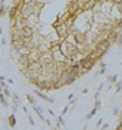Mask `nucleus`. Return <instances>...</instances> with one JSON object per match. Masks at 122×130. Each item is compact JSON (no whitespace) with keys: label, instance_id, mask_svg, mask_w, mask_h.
Returning a JSON list of instances; mask_svg holds the SVG:
<instances>
[{"label":"nucleus","instance_id":"obj_1","mask_svg":"<svg viewBox=\"0 0 122 130\" xmlns=\"http://www.w3.org/2000/svg\"><path fill=\"white\" fill-rule=\"evenodd\" d=\"M55 33L58 35V38H61V40H64L70 34V29L67 28L65 23H60L58 27H55Z\"/></svg>","mask_w":122,"mask_h":130},{"label":"nucleus","instance_id":"obj_2","mask_svg":"<svg viewBox=\"0 0 122 130\" xmlns=\"http://www.w3.org/2000/svg\"><path fill=\"white\" fill-rule=\"evenodd\" d=\"M34 34H35V28H32V27H24V28L20 30V35H21L22 39H29Z\"/></svg>","mask_w":122,"mask_h":130},{"label":"nucleus","instance_id":"obj_3","mask_svg":"<svg viewBox=\"0 0 122 130\" xmlns=\"http://www.w3.org/2000/svg\"><path fill=\"white\" fill-rule=\"evenodd\" d=\"M39 63L42 66H47V64H50L52 63V56H51V52L48 51L45 54H42L40 57H39Z\"/></svg>","mask_w":122,"mask_h":130},{"label":"nucleus","instance_id":"obj_4","mask_svg":"<svg viewBox=\"0 0 122 130\" xmlns=\"http://www.w3.org/2000/svg\"><path fill=\"white\" fill-rule=\"evenodd\" d=\"M34 94L37 95V96H39V99H42V100H44V101L49 102V103H55V99H52V97L45 95L43 91H39V90H37V89H35V90H34Z\"/></svg>","mask_w":122,"mask_h":130},{"label":"nucleus","instance_id":"obj_5","mask_svg":"<svg viewBox=\"0 0 122 130\" xmlns=\"http://www.w3.org/2000/svg\"><path fill=\"white\" fill-rule=\"evenodd\" d=\"M11 46L13 47V50L18 52L21 49H23V40L17 39V40H11Z\"/></svg>","mask_w":122,"mask_h":130},{"label":"nucleus","instance_id":"obj_6","mask_svg":"<svg viewBox=\"0 0 122 130\" xmlns=\"http://www.w3.org/2000/svg\"><path fill=\"white\" fill-rule=\"evenodd\" d=\"M11 99H12V101H13V105H15V106L18 107V106L21 105V99L17 96V94H15V92L11 94Z\"/></svg>","mask_w":122,"mask_h":130},{"label":"nucleus","instance_id":"obj_7","mask_svg":"<svg viewBox=\"0 0 122 130\" xmlns=\"http://www.w3.org/2000/svg\"><path fill=\"white\" fill-rule=\"evenodd\" d=\"M26 100H27L32 106H35V105H37V100H35V97L32 96L31 94H26Z\"/></svg>","mask_w":122,"mask_h":130},{"label":"nucleus","instance_id":"obj_8","mask_svg":"<svg viewBox=\"0 0 122 130\" xmlns=\"http://www.w3.org/2000/svg\"><path fill=\"white\" fill-rule=\"evenodd\" d=\"M0 103H1L4 107H9V102L6 100V97L3 95V92H0Z\"/></svg>","mask_w":122,"mask_h":130},{"label":"nucleus","instance_id":"obj_9","mask_svg":"<svg viewBox=\"0 0 122 130\" xmlns=\"http://www.w3.org/2000/svg\"><path fill=\"white\" fill-rule=\"evenodd\" d=\"M9 125L11 126V128H13L15 125H16V118H15V114H11L10 117H9Z\"/></svg>","mask_w":122,"mask_h":130},{"label":"nucleus","instance_id":"obj_10","mask_svg":"<svg viewBox=\"0 0 122 130\" xmlns=\"http://www.w3.org/2000/svg\"><path fill=\"white\" fill-rule=\"evenodd\" d=\"M6 13H7V10H6L5 5L3 4V1H0V17L5 16Z\"/></svg>","mask_w":122,"mask_h":130},{"label":"nucleus","instance_id":"obj_11","mask_svg":"<svg viewBox=\"0 0 122 130\" xmlns=\"http://www.w3.org/2000/svg\"><path fill=\"white\" fill-rule=\"evenodd\" d=\"M3 95L5 97H11V91H10V89H9V88H4V89H3Z\"/></svg>","mask_w":122,"mask_h":130},{"label":"nucleus","instance_id":"obj_12","mask_svg":"<svg viewBox=\"0 0 122 130\" xmlns=\"http://www.w3.org/2000/svg\"><path fill=\"white\" fill-rule=\"evenodd\" d=\"M121 89H122V82L118 80V82H116V94H120Z\"/></svg>","mask_w":122,"mask_h":130},{"label":"nucleus","instance_id":"obj_13","mask_svg":"<svg viewBox=\"0 0 122 130\" xmlns=\"http://www.w3.org/2000/svg\"><path fill=\"white\" fill-rule=\"evenodd\" d=\"M33 109H34L38 114H43V111H44V109H43V107H40V106H37V105H35V106H33Z\"/></svg>","mask_w":122,"mask_h":130},{"label":"nucleus","instance_id":"obj_14","mask_svg":"<svg viewBox=\"0 0 122 130\" xmlns=\"http://www.w3.org/2000/svg\"><path fill=\"white\" fill-rule=\"evenodd\" d=\"M117 74H114V75H111V77H107V79H109V82L110 83H116L117 82Z\"/></svg>","mask_w":122,"mask_h":130},{"label":"nucleus","instance_id":"obj_15","mask_svg":"<svg viewBox=\"0 0 122 130\" xmlns=\"http://www.w3.org/2000/svg\"><path fill=\"white\" fill-rule=\"evenodd\" d=\"M100 107H101V101H100V100H95V103H94V108H97V109H100Z\"/></svg>","mask_w":122,"mask_h":130},{"label":"nucleus","instance_id":"obj_16","mask_svg":"<svg viewBox=\"0 0 122 130\" xmlns=\"http://www.w3.org/2000/svg\"><path fill=\"white\" fill-rule=\"evenodd\" d=\"M58 123H59V124H61V125H65V124H66V123H65V120H64V119H62V117H61V116L59 117Z\"/></svg>","mask_w":122,"mask_h":130},{"label":"nucleus","instance_id":"obj_17","mask_svg":"<svg viewBox=\"0 0 122 130\" xmlns=\"http://www.w3.org/2000/svg\"><path fill=\"white\" fill-rule=\"evenodd\" d=\"M103 120H104V119H103V118H100V119H99V120H98V123H97V126H95L97 129H98V128H100V125L103 124Z\"/></svg>","mask_w":122,"mask_h":130},{"label":"nucleus","instance_id":"obj_18","mask_svg":"<svg viewBox=\"0 0 122 130\" xmlns=\"http://www.w3.org/2000/svg\"><path fill=\"white\" fill-rule=\"evenodd\" d=\"M99 67L101 68V69H105V68H106V63H105V62H103V61H101V62L99 63Z\"/></svg>","mask_w":122,"mask_h":130},{"label":"nucleus","instance_id":"obj_19","mask_svg":"<svg viewBox=\"0 0 122 130\" xmlns=\"http://www.w3.org/2000/svg\"><path fill=\"white\" fill-rule=\"evenodd\" d=\"M28 120L31 123V125H34V119L32 118V116H29V114H28Z\"/></svg>","mask_w":122,"mask_h":130},{"label":"nucleus","instance_id":"obj_20","mask_svg":"<svg viewBox=\"0 0 122 130\" xmlns=\"http://www.w3.org/2000/svg\"><path fill=\"white\" fill-rule=\"evenodd\" d=\"M97 112H98V109H97V108H93V109H92V112L89 113V116H90V117H93V116L97 113Z\"/></svg>","mask_w":122,"mask_h":130},{"label":"nucleus","instance_id":"obj_21","mask_svg":"<svg viewBox=\"0 0 122 130\" xmlns=\"http://www.w3.org/2000/svg\"><path fill=\"white\" fill-rule=\"evenodd\" d=\"M67 111H69V106H65V108L62 109V116L67 113Z\"/></svg>","mask_w":122,"mask_h":130},{"label":"nucleus","instance_id":"obj_22","mask_svg":"<svg viewBox=\"0 0 122 130\" xmlns=\"http://www.w3.org/2000/svg\"><path fill=\"white\" fill-rule=\"evenodd\" d=\"M67 99H69V101H71V100H73V99H75V94H70V95L67 96Z\"/></svg>","mask_w":122,"mask_h":130},{"label":"nucleus","instance_id":"obj_23","mask_svg":"<svg viewBox=\"0 0 122 130\" xmlns=\"http://www.w3.org/2000/svg\"><path fill=\"white\" fill-rule=\"evenodd\" d=\"M76 101H77V99H73V100H71V101H69V105H67V106H71V105H73V103H76Z\"/></svg>","mask_w":122,"mask_h":130},{"label":"nucleus","instance_id":"obj_24","mask_svg":"<svg viewBox=\"0 0 122 130\" xmlns=\"http://www.w3.org/2000/svg\"><path fill=\"white\" fill-rule=\"evenodd\" d=\"M17 106H15V105H12L11 106V109H12V112H13V113H15V112H16V111H17Z\"/></svg>","mask_w":122,"mask_h":130},{"label":"nucleus","instance_id":"obj_25","mask_svg":"<svg viewBox=\"0 0 122 130\" xmlns=\"http://www.w3.org/2000/svg\"><path fill=\"white\" fill-rule=\"evenodd\" d=\"M48 112H49L50 116H54V117H55V113H54V111H52V109H49V108H48Z\"/></svg>","mask_w":122,"mask_h":130},{"label":"nucleus","instance_id":"obj_26","mask_svg":"<svg viewBox=\"0 0 122 130\" xmlns=\"http://www.w3.org/2000/svg\"><path fill=\"white\" fill-rule=\"evenodd\" d=\"M99 95H100V92H95V95H94V100H98V97H99Z\"/></svg>","mask_w":122,"mask_h":130},{"label":"nucleus","instance_id":"obj_27","mask_svg":"<svg viewBox=\"0 0 122 130\" xmlns=\"http://www.w3.org/2000/svg\"><path fill=\"white\" fill-rule=\"evenodd\" d=\"M103 88H104V84H100V86H99V89H98V92H100V91L103 90Z\"/></svg>","mask_w":122,"mask_h":130},{"label":"nucleus","instance_id":"obj_28","mask_svg":"<svg viewBox=\"0 0 122 130\" xmlns=\"http://www.w3.org/2000/svg\"><path fill=\"white\" fill-rule=\"evenodd\" d=\"M22 111H23L24 113H27V112H28V109H27V107H26V106H22Z\"/></svg>","mask_w":122,"mask_h":130},{"label":"nucleus","instance_id":"obj_29","mask_svg":"<svg viewBox=\"0 0 122 130\" xmlns=\"http://www.w3.org/2000/svg\"><path fill=\"white\" fill-rule=\"evenodd\" d=\"M87 92H88V89H87V88L82 89V94H87Z\"/></svg>","mask_w":122,"mask_h":130},{"label":"nucleus","instance_id":"obj_30","mask_svg":"<svg viewBox=\"0 0 122 130\" xmlns=\"http://www.w3.org/2000/svg\"><path fill=\"white\" fill-rule=\"evenodd\" d=\"M118 112H120V111H118V109H117V108H116V107L114 108V114H115V116H116V114H117V113H118Z\"/></svg>","mask_w":122,"mask_h":130},{"label":"nucleus","instance_id":"obj_31","mask_svg":"<svg viewBox=\"0 0 122 130\" xmlns=\"http://www.w3.org/2000/svg\"><path fill=\"white\" fill-rule=\"evenodd\" d=\"M6 82H7L9 84H13V80H12V79H10V78H9V79H7V80H6Z\"/></svg>","mask_w":122,"mask_h":130},{"label":"nucleus","instance_id":"obj_32","mask_svg":"<svg viewBox=\"0 0 122 130\" xmlns=\"http://www.w3.org/2000/svg\"><path fill=\"white\" fill-rule=\"evenodd\" d=\"M0 82H5V77L4 75H0Z\"/></svg>","mask_w":122,"mask_h":130},{"label":"nucleus","instance_id":"obj_33","mask_svg":"<svg viewBox=\"0 0 122 130\" xmlns=\"http://www.w3.org/2000/svg\"><path fill=\"white\" fill-rule=\"evenodd\" d=\"M106 128H107V124H104L103 126H101V130H105Z\"/></svg>","mask_w":122,"mask_h":130},{"label":"nucleus","instance_id":"obj_34","mask_svg":"<svg viewBox=\"0 0 122 130\" xmlns=\"http://www.w3.org/2000/svg\"><path fill=\"white\" fill-rule=\"evenodd\" d=\"M1 43H3L4 45H6V40H5V39H3V40H1Z\"/></svg>","mask_w":122,"mask_h":130},{"label":"nucleus","instance_id":"obj_35","mask_svg":"<svg viewBox=\"0 0 122 130\" xmlns=\"http://www.w3.org/2000/svg\"><path fill=\"white\" fill-rule=\"evenodd\" d=\"M0 92H3V88L1 86H0Z\"/></svg>","mask_w":122,"mask_h":130},{"label":"nucleus","instance_id":"obj_36","mask_svg":"<svg viewBox=\"0 0 122 130\" xmlns=\"http://www.w3.org/2000/svg\"><path fill=\"white\" fill-rule=\"evenodd\" d=\"M1 33H3V29H1V28H0V34H1Z\"/></svg>","mask_w":122,"mask_h":130},{"label":"nucleus","instance_id":"obj_37","mask_svg":"<svg viewBox=\"0 0 122 130\" xmlns=\"http://www.w3.org/2000/svg\"><path fill=\"white\" fill-rule=\"evenodd\" d=\"M54 130H58V129H54Z\"/></svg>","mask_w":122,"mask_h":130}]
</instances>
